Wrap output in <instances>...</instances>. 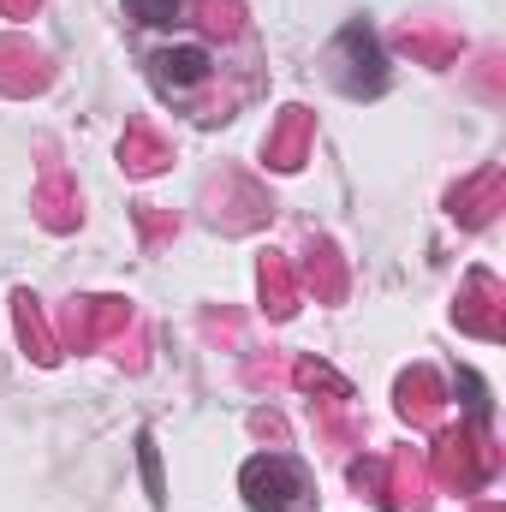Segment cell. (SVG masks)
<instances>
[{
	"mask_svg": "<svg viewBox=\"0 0 506 512\" xmlns=\"http://www.w3.org/2000/svg\"><path fill=\"white\" fill-rule=\"evenodd\" d=\"M304 489H310V477H304V465L286 459V453H268V459H251V465H245V495H251L256 512L298 507Z\"/></svg>",
	"mask_w": 506,
	"mask_h": 512,
	"instance_id": "cell-1",
	"label": "cell"
},
{
	"mask_svg": "<svg viewBox=\"0 0 506 512\" xmlns=\"http://www.w3.org/2000/svg\"><path fill=\"white\" fill-rule=\"evenodd\" d=\"M155 78H161V90H197L209 78V54L197 42L167 48V54H155Z\"/></svg>",
	"mask_w": 506,
	"mask_h": 512,
	"instance_id": "cell-2",
	"label": "cell"
},
{
	"mask_svg": "<svg viewBox=\"0 0 506 512\" xmlns=\"http://www.w3.org/2000/svg\"><path fill=\"white\" fill-rule=\"evenodd\" d=\"M126 6L143 24H173V18H179V0H126Z\"/></svg>",
	"mask_w": 506,
	"mask_h": 512,
	"instance_id": "cell-3",
	"label": "cell"
}]
</instances>
